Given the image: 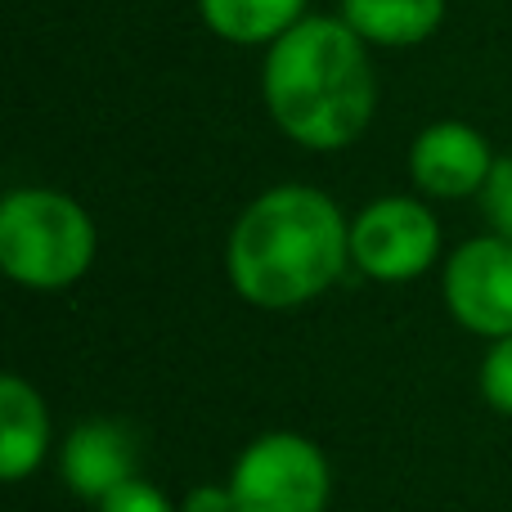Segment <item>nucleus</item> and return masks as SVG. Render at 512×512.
<instances>
[{"mask_svg":"<svg viewBox=\"0 0 512 512\" xmlns=\"http://www.w3.org/2000/svg\"><path fill=\"white\" fill-rule=\"evenodd\" d=\"M342 18L364 45L409 50L436 36L445 0H342Z\"/></svg>","mask_w":512,"mask_h":512,"instance_id":"10","label":"nucleus"},{"mask_svg":"<svg viewBox=\"0 0 512 512\" xmlns=\"http://www.w3.org/2000/svg\"><path fill=\"white\" fill-rule=\"evenodd\" d=\"M198 18L221 41L270 50L306 18V0H198Z\"/></svg>","mask_w":512,"mask_h":512,"instance_id":"11","label":"nucleus"},{"mask_svg":"<svg viewBox=\"0 0 512 512\" xmlns=\"http://www.w3.org/2000/svg\"><path fill=\"white\" fill-rule=\"evenodd\" d=\"M261 99L292 144L310 153L351 149L378 108L369 45L342 14H306L265 50Z\"/></svg>","mask_w":512,"mask_h":512,"instance_id":"1","label":"nucleus"},{"mask_svg":"<svg viewBox=\"0 0 512 512\" xmlns=\"http://www.w3.org/2000/svg\"><path fill=\"white\" fill-rule=\"evenodd\" d=\"M495 153H490V140L468 122H432L414 135L409 144V176H414V189L427 198H441V203H454V198L481 194L495 171Z\"/></svg>","mask_w":512,"mask_h":512,"instance_id":"7","label":"nucleus"},{"mask_svg":"<svg viewBox=\"0 0 512 512\" xmlns=\"http://www.w3.org/2000/svg\"><path fill=\"white\" fill-rule=\"evenodd\" d=\"M481 207H486V221L499 239L512 243V158H499L490 171L486 189H481Z\"/></svg>","mask_w":512,"mask_h":512,"instance_id":"13","label":"nucleus"},{"mask_svg":"<svg viewBox=\"0 0 512 512\" xmlns=\"http://www.w3.org/2000/svg\"><path fill=\"white\" fill-rule=\"evenodd\" d=\"M99 234L90 212L59 189H9L0 198V270L32 292H59L86 279Z\"/></svg>","mask_w":512,"mask_h":512,"instance_id":"3","label":"nucleus"},{"mask_svg":"<svg viewBox=\"0 0 512 512\" xmlns=\"http://www.w3.org/2000/svg\"><path fill=\"white\" fill-rule=\"evenodd\" d=\"M59 463H63V481H68L81 499L104 504L117 486L135 481L140 441H135L131 427L113 423V418H90V423L72 427Z\"/></svg>","mask_w":512,"mask_h":512,"instance_id":"8","label":"nucleus"},{"mask_svg":"<svg viewBox=\"0 0 512 512\" xmlns=\"http://www.w3.org/2000/svg\"><path fill=\"white\" fill-rule=\"evenodd\" d=\"M351 265V221L315 185H274L239 212L225 270L243 301L292 310L324 297Z\"/></svg>","mask_w":512,"mask_h":512,"instance_id":"2","label":"nucleus"},{"mask_svg":"<svg viewBox=\"0 0 512 512\" xmlns=\"http://www.w3.org/2000/svg\"><path fill=\"white\" fill-rule=\"evenodd\" d=\"M481 396L490 409L512 414V337L490 342L486 360H481Z\"/></svg>","mask_w":512,"mask_h":512,"instance_id":"12","label":"nucleus"},{"mask_svg":"<svg viewBox=\"0 0 512 512\" xmlns=\"http://www.w3.org/2000/svg\"><path fill=\"white\" fill-rule=\"evenodd\" d=\"M45 445H50V414L41 391L18 373H5L0 378V477L23 481L45 459Z\"/></svg>","mask_w":512,"mask_h":512,"instance_id":"9","label":"nucleus"},{"mask_svg":"<svg viewBox=\"0 0 512 512\" xmlns=\"http://www.w3.org/2000/svg\"><path fill=\"white\" fill-rule=\"evenodd\" d=\"M445 306L468 333L512 337V243L499 234L463 243L445 261Z\"/></svg>","mask_w":512,"mask_h":512,"instance_id":"6","label":"nucleus"},{"mask_svg":"<svg viewBox=\"0 0 512 512\" xmlns=\"http://www.w3.org/2000/svg\"><path fill=\"white\" fill-rule=\"evenodd\" d=\"M185 512H239L230 486H194L185 495Z\"/></svg>","mask_w":512,"mask_h":512,"instance_id":"15","label":"nucleus"},{"mask_svg":"<svg viewBox=\"0 0 512 512\" xmlns=\"http://www.w3.org/2000/svg\"><path fill=\"white\" fill-rule=\"evenodd\" d=\"M441 256V221L423 198H373L351 221V265L378 283H409Z\"/></svg>","mask_w":512,"mask_h":512,"instance_id":"5","label":"nucleus"},{"mask_svg":"<svg viewBox=\"0 0 512 512\" xmlns=\"http://www.w3.org/2000/svg\"><path fill=\"white\" fill-rule=\"evenodd\" d=\"M99 512H176L171 508V499L162 495L158 486H149V481H126V486H117L113 495L99 504Z\"/></svg>","mask_w":512,"mask_h":512,"instance_id":"14","label":"nucleus"},{"mask_svg":"<svg viewBox=\"0 0 512 512\" xmlns=\"http://www.w3.org/2000/svg\"><path fill=\"white\" fill-rule=\"evenodd\" d=\"M328 459L315 441L297 432H270L252 441L234 463V504L239 512H324Z\"/></svg>","mask_w":512,"mask_h":512,"instance_id":"4","label":"nucleus"}]
</instances>
